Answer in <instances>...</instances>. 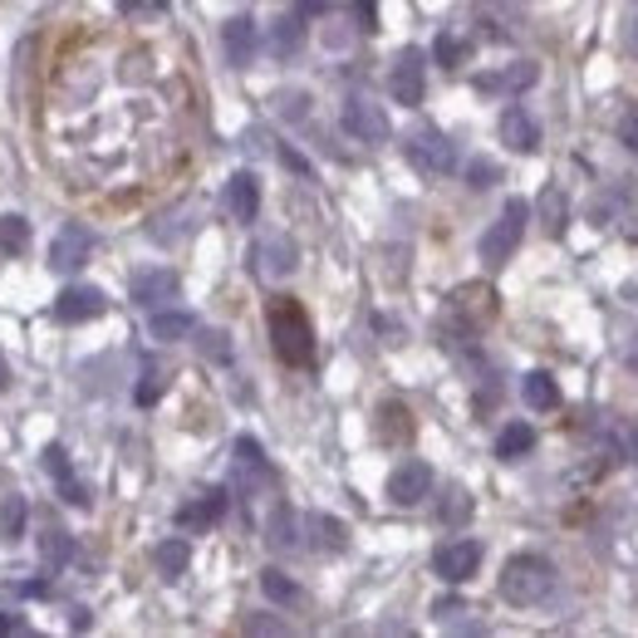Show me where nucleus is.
Listing matches in <instances>:
<instances>
[{
    "mask_svg": "<svg viewBox=\"0 0 638 638\" xmlns=\"http://www.w3.org/2000/svg\"><path fill=\"white\" fill-rule=\"evenodd\" d=\"M339 119H344V128L354 133L359 143H389V133H393L389 113H383V104H373V99H349Z\"/></svg>",
    "mask_w": 638,
    "mask_h": 638,
    "instance_id": "obj_9",
    "label": "nucleus"
},
{
    "mask_svg": "<svg viewBox=\"0 0 638 638\" xmlns=\"http://www.w3.org/2000/svg\"><path fill=\"white\" fill-rule=\"evenodd\" d=\"M535 64L521 60V64H506V70H492V74H476L472 84L482 89V94H526V89L535 84Z\"/></svg>",
    "mask_w": 638,
    "mask_h": 638,
    "instance_id": "obj_16",
    "label": "nucleus"
},
{
    "mask_svg": "<svg viewBox=\"0 0 638 638\" xmlns=\"http://www.w3.org/2000/svg\"><path fill=\"white\" fill-rule=\"evenodd\" d=\"M202 354L216 363H231V339H226L222 329H212V335H202Z\"/></svg>",
    "mask_w": 638,
    "mask_h": 638,
    "instance_id": "obj_37",
    "label": "nucleus"
},
{
    "mask_svg": "<svg viewBox=\"0 0 638 638\" xmlns=\"http://www.w3.org/2000/svg\"><path fill=\"white\" fill-rule=\"evenodd\" d=\"M619 143H624V147H634V153H638V104L624 109V119H619Z\"/></svg>",
    "mask_w": 638,
    "mask_h": 638,
    "instance_id": "obj_38",
    "label": "nucleus"
},
{
    "mask_svg": "<svg viewBox=\"0 0 638 638\" xmlns=\"http://www.w3.org/2000/svg\"><path fill=\"white\" fill-rule=\"evenodd\" d=\"M222 207L231 212V222H256V212H260V182L250 177V173H236L231 182H226V192H222Z\"/></svg>",
    "mask_w": 638,
    "mask_h": 638,
    "instance_id": "obj_17",
    "label": "nucleus"
},
{
    "mask_svg": "<svg viewBox=\"0 0 638 638\" xmlns=\"http://www.w3.org/2000/svg\"><path fill=\"white\" fill-rule=\"evenodd\" d=\"M462 60H466V40H457V35H438V64L457 70Z\"/></svg>",
    "mask_w": 638,
    "mask_h": 638,
    "instance_id": "obj_34",
    "label": "nucleus"
},
{
    "mask_svg": "<svg viewBox=\"0 0 638 638\" xmlns=\"http://www.w3.org/2000/svg\"><path fill=\"white\" fill-rule=\"evenodd\" d=\"M266 541L276 545V550H295V545H300V521H295V511H276V516H270V526H266Z\"/></svg>",
    "mask_w": 638,
    "mask_h": 638,
    "instance_id": "obj_26",
    "label": "nucleus"
},
{
    "mask_svg": "<svg viewBox=\"0 0 638 638\" xmlns=\"http://www.w3.org/2000/svg\"><path fill=\"white\" fill-rule=\"evenodd\" d=\"M153 339H163V344H177V339H192L197 335V319L187 310H153Z\"/></svg>",
    "mask_w": 638,
    "mask_h": 638,
    "instance_id": "obj_21",
    "label": "nucleus"
},
{
    "mask_svg": "<svg viewBox=\"0 0 638 638\" xmlns=\"http://www.w3.org/2000/svg\"><path fill=\"white\" fill-rule=\"evenodd\" d=\"M496 319V290L492 285H462L447 295V319H442V335L472 339L476 329H486Z\"/></svg>",
    "mask_w": 638,
    "mask_h": 638,
    "instance_id": "obj_3",
    "label": "nucleus"
},
{
    "mask_svg": "<svg viewBox=\"0 0 638 638\" xmlns=\"http://www.w3.org/2000/svg\"><path fill=\"white\" fill-rule=\"evenodd\" d=\"M295 10H300V16H325L329 0H295Z\"/></svg>",
    "mask_w": 638,
    "mask_h": 638,
    "instance_id": "obj_45",
    "label": "nucleus"
},
{
    "mask_svg": "<svg viewBox=\"0 0 638 638\" xmlns=\"http://www.w3.org/2000/svg\"><path fill=\"white\" fill-rule=\"evenodd\" d=\"M10 589H16L20 599H40V595H44V585H40V579H25V585H10Z\"/></svg>",
    "mask_w": 638,
    "mask_h": 638,
    "instance_id": "obj_44",
    "label": "nucleus"
},
{
    "mask_svg": "<svg viewBox=\"0 0 638 638\" xmlns=\"http://www.w3.org/2000/svg\"><path fill=\"white\" fill-rule=\"evenodd\" d=\"M521 398H526L535 413H555V408H560V383L545 369H535V373H526V383H521Z\"/></svg>",
    "mask_w": 638,
    "mask_h": 638,
    "instance_id": "obj_20",
    "label": "nucleus"
},
{
    "mask_svg": "<svg viewBox=\"0 0 638 638\" xmlns=\"http://www.w3.org/2000/svg\"><path fill=\"white\" fill-rule=\"evenodd\" d=\"M501 143H506L511 153H535V147H541V128H535V119L526 109L501 113Z\"/></svg>",
    "mask_w": 638,
    "mask_h": 638,
    "instance_id": "obj_18",
    "label": "nucleus"
},
{
    "mask_svg": "<svg viewBox=\"0 0 638 638\" xmlns=\"http://www.w3.org/2000/svg\"><path fill=\"white\" fill-rule=\"evenodd\" d=\"M25 521H30L25 496H6V501H0V535H6V541H16V535L25 531Z\"/></svg>",
    "mask_w": 638,
    "mask_h": 638,
    "instance_id": "obj_29",
    "label": "nucleus"
},
{
    "mask_svg": "<svg viewBox=\"0 0 638 638\" xmlns=\"http://www.w3.org/2000/svg\"><path fill=\"white\" fill-rule=\"evenodd\" d=\"M442 521H447V526L472 521V496H466V492H447V501H442Z\"/></svg>",
    "mask_w": 638,
    "mask_h": 638,
    "instance_id": "obj_33",
    "label": "nucleus"
},
{
    "mask_svg": "<svg viewBox=\"0 0 638 638\" xmlns=\"http://www.w3.org/2000/svg\"><path fill=\"white\" fill-rule=\"evenodd\" d=\"M25 246H30V222L6 212L0 216V250H6V256H25Z\"/></svg>",
    "mask_w": 638,
    "mask_h": 638,
    "instance_id": "obj_25",
    "label": "nucleus"
},
{
    "mask_svg": "<svg viewBox=\"0 0 638 638\" xmlns=\"http://www.w3.org/2000/svg\"><path fill=\"white\" fill-rule=\"evenodd\" d=\"M305 526L315 531V545H319V550H344V541H349L344 521H335V516H310Z\"/></svg>",
    "mask_w": 638,
    "mask_h": 638,
    "instance_id": "obj_27",
    "label": "nucleus"
},
{
    "mask_svg": "<svg viewBox=\"0 0 638 638\" xmlns=\"http://www.w3.org/2000/svg\"><path fill=\"white\" fill-rule=\"evenodd\" d=\"M541 216H545V226H550V236L565 231V197H560V187H545L541 192Z\"/></svg>",
    "mask_w": 638,
    "mask_h": 638,
    "instance_id": "obj_31",
    "label": "nucleus"
},
{
    "mask_svg": "<svg viewBox=\"0 0 638 638\" xmlns=\"http://www.w3.org/2000/svg\"><path fill=\"white\" fill-rule=\"evenodd\" d=\"M531 447H535V428L531 423H506V428H501V438H496V457L501 462L526 457Z\"/></svg>",
    "mask_w": 638,
    "mask_h": 638,
    "instance_id": "obj_22",
    "label": "nucleus"
},
{
    "mask_svg": "<svg viewBox=\"0 0 638 638\" xmlns=\"http://www.w3.org/2000/svg\"><path fill=\"white\" fill-rule=\"evenodd\" d=\"M305 104H310L305 94H285V99H280V113H285V119H300Z\"/></svg>",
    "mask_w": 638,
    "mask_h": 638,
    "instance_id": "obj_39",
    "label": "nucleus"
},
{
    "mask_svg": "<svg viewBox=\"0 0 638 638\" xmlns=\"http://www.w3.org/2000/svg\"><path fill=\"white\" fill-rule=\"evenodd\" d=\"M6 389H10V363L0 359V393H6Z\"/></svg>",
    "mask_w": 638,
    "mask_h": 638,
    "instance_id": "obj_51",
    "label": "nucleus"
},
{
    "mask_svg": "<svg viewBox=\"0 0 638 638\" xmlns=\"http://www.w3.org/2000/svg\"><path fill=\"white\" fill-rule=\"evenodd\" d=\"M64 501L84 511V506H89V492H84V482H64Z\"/></svg>",
    "mask_w": 638,
    "mask_h": 638,
    "instance_id": "obj_41",
    "label": "nucleus"
},
{
    "mask_svg": "<svg viewBox=\"0 0 638 638\" xmlns=\"http://www.w3.org/2000/svg\"><path fill=\"white\" fill-rule=\"evenodd\" d=\"M629 50L638 54V6H634V16H629Z\"/></svg>",
    "mask_w": 638,
    "mask_h": 638,
    "instance_id": "obj_49",
    "label": "nucleus"
},
{
    "mask_svg": "<svg viewBox=\"0 0 638 638\" xmlns=\"http://www.w3.org/2000/svg\"><path fill=\"white\" fill-rule=\"evenodd\" d=\"M40 555H44V565H50V569H64L74 560V535L70 531H44L40 535Z\"/></svg>",
    "mask_w": 638,
    "mask_h": 638,
    "instance_id": "obj_24",
    "label": "nucleus"
},
{
    "mask_svg": "<svg viewBox=\"0 0 638 638\" xmlns=\"http://www.w3.org/2000/svg\"><path fill=\"white\" fill-rule=\"evenodd\" d=\"M462 609H466L462 599H442V604H438V619H452V614H462Z\"/></svg>",
    "mask_w": 638,
    "mask_h": 638,
    "instance_id": "obj_48",
    "label": "nucleus"
},
{
    "mask_svg": "<svg viewBox=\"0 0 638 638\" xmlns=\"http://www.w3.org/2000/svg\"><path fill=\"white\" fill-rule=\"evenodd\" d=\"M526 222H531V202H521V197H511L506 207H501V216L492 226H486V236H482V260L486 266H506L511 256H516V246H521V236H526Z\"/></svg>",
    "mask_w": 638,
    "mask_h": 638,
    "instance_id": "obj_4",
    "label": "nucleus"
},
{
    "mask_svg": "<svg viewBox=\"0 0 638 638\" xmlns=\"http://www.w3.org/2000/svg\"><path fill=\"white\" fill-rule=\"evenodd\" d=\"M266 325H270V344H276V354L290 363V369H310V363H315L310 315H305L295 300H285V295H280V300H270Z\"/></svg>",
    "mask_w": 638,
    "mask_h": 638,
    "instance_id": "obj_1",
    "label": "nucleus"
},
{
    "mask_svg": "<svg viewBox=\"0 0 638 638\" xmlns=\"http://www.w3.org/2000/svg\"><path fill=\"white\" fill-rule=\"evenodd\" d=\"M619 231H624V241H638V212L624 216V222H619Z\"/></svg>",
    "mask_w": 638,
    "mask_h": 638,
    "instance_id": "obj_47",
    "label": "nucleus"
},
{
    "mask_svg": "<svg viewBox=\"0 0 638 638\" xmlns=\"http://www.w3.org/2000/svg\"><path fill=\"white\" fill-rule=\"evenodd\" d=\"M280 163H285V167H295L300 177H310V163H305V157L295 153V147H280Z\"/></svg>",
    "mask_w": 638,
    "mask_h": 638,
    "instance_id": "obj_40",
    "label": "nucleus"
},
{
    "mask_svg": "<svg viewBox=\"0 0 638 638\" xmlns=\"http://www.w3.org/2000/svg\"><path fill=\"white\" fill-rule=\"evenodd\" d=\"M133 398H138V408H153L157 398H163V373H157V369H147V373H143V383H138V389H133Z\"/></svg>",
    "mask_w": 638,
    "mask_h": 638,
    "instance_id": "obj_36",
    "label": "nucleus"
},
{
    "mask_svg": "<svg viewBox=\"0 0 638 638\" xmlns=\"http://www.w3.org/2000/svg\"><path fill=\"white\" fill-rule=\"evenodd\" d=\"M403 153H408V163L428 177H447L452 167H457V143L438 128H413L403 143Z\"/></svg>",
    "mask_w": 638,
    "mask_h": 638,
    "instance_id": "obj_5",
    "label": "nucleus"
},
{
    "mask_svg": "<svg viewBox=\"0 0 638 638\" xmlns=\"http://www.w3.org/2000/svg\"><path fill=\"white\" fill-rule=\"evenodd\" d=\"M354 10H359V20H363V30H373V20H379V6H373V0H354Z\"/></svg>",
    "mask_w": 638,
    "mask_h": 638,
    "instance_id": "obj_42",
    "label": "nucleus"
},
{
    "mask_svg": "<svg viewBox=\"0 0 638 638\" xmlns=\"http://www.w3.org/2000/svg\"><path fill=\"white\" fill-rule=\"evenodd\" d=\"M153 565H157V569H163V575H167V579H177V575H182V569H187V565H192V545H187V541H182V535H173V541H163V545H157V550H153Z\"/></svg>",
    "mask_w": 638,
    "mask_h": 638,
    "instance_id": "obj_23",
    "label": "nucleus"
},
{
    "mask_svg": "<svg viewBox=\"0 0 638 638\" xmlns=\"http://www.w3.org/2000/svg\"><path fill=\"white\" fill-rule=\"evenodd\" d=\"M222 516H226V492H202V496H192L187 506H177V531L202 535V531H212Z\"/></svg>",
    "mask_w": 638,
    "mask_h": 638,
    "instance_id": "obj_13",
    "label": "nucleus"
},
{
    "mask_svg": "<svg viewBox=\"0 0 638 638\" xmlns=\"http://www.w3.org/2000/svg\"><path fill=\"white\" fill-rule=\"evenodd\" d=\"M236 482H241L246 492H256V486L270 482V462H266V452H260L256 438H241V442H236Z\"/></svg>",
    "mask_w": 638,
    "mask_h": 638,
    "instance_id": "obj_19",
    "label": "nucleus"
},
{
    "mask_svg": "<svg viewBox=\"0 0 638 638\" xmlns=\"http://www.w3.org/2000/svg\"><path fill=\"white\" fill-rule=\"evenodd\" d=\"M482 569V541H447L432 550V575L447 579V585H466V579Z\"/></svg>",
    "mask_w": 638,
    "mask_h": 638,
    "instance_id": "obj_6",
    "label": "nucleus"
},
{
    "mask_svg": "<svg viewBox=\"0 0 638 638\" xmlns=\"http://www.w3.org/2000/svg\"><path fill=\"white\" fill-rule=\"evenodd\" d=\"M295 266H300V250H295L290 236H266V241L250 246V270L260 280H285L295 276Z\"/></svg>",
    "mask_w": 638,
    "mask_h": 638,
    "instance_id": "obj_7",
    "label": "nucleus"
},
{
    "mask_svg": "<svg viewBox=\"0 0 638 638\" xmlns=\"http://www.w3.org/2000/svg\"><path fill=\"white\" fill-rule=\"evenodd\" d=\"M466 182H472V187H492V182H501V167L486 163V157H472V163H466Z\"/></svg>",
    "mask_w": 638,
    "mask_h": 638,
    "instance_id": "obj_35",
    "label": "nucleus"
},
{
    "mask_svg": "<svg viewBox=\"0 0 638 638\" xmlns=\"http://www.w3.org/2000/svg\"><path fill=\"white\" fill-rule=\"evenodd\" d=\"M104 310H109V300L94 285H70V290L54 300V319H60V325H89V319H99Z\"/></svg>",
    "mask_w": 638,
    "mask_h": 638,
    "instance_id": "obj_11",
    "label": "nucleus"
},
{
    "mask_svg": "<svg viewBox=\"0 0 638 638\" xmlns=\"http://www.w3.org/2000/svg\"><path fill=\"white\" fill-rule=\"evenodd\" d=\"M30 624L20 619V614H0V634H25Z\"/></svg>",
    "mask_w": 638,
    "mask_h": 638,
    "instance_id": "obj_43",
    "label": "nucleus"
},
{
    "mask_svg": "<svg viewBox=\"0 0 638 638\" xmlns=\"http://www.w3.org/2000/svg\"><path fill=\"white\" fill-rule=\"evenodd\" d=\"M89 256H94V231H89L84 222H64L60 236H54V246H50V266L54 270H79Z\"/></svg>",
    "mask_w": 638,
    "mask_h": 638,
    "instance_id": "obj_10",
    "label": "nucleus"
},
{
    "mask_svg": "<svg viewBox=\"0 0 638 638\" xmlns=\"http://www.w3.org/2000/svg\"><path fill=\"white\" fill-rule=\"evenodd\" d=\"M428 492H432V466L428 462L393 466V476H389V501H393V506H418V501H428Z\"/></svg>",
    "mask_w": 638,
    "mask_h": 638,
    "instance_id": "obj_12",
    "label": "nucleus"
},
{
    "mask_svg": "<svg viewBox=\"0 0 638 638\" xmlns=\"http://www.w3.org/2000/svg\"><path fill=\"white\" fill-rule=\"evenodd\" d=\"M44 472L54 476V482H74V462H70V452L60 447V442H54V447H44Z\"/></svg>",
    "mask_w": 638,
    "mask_h": 638,
    "instance_id": "obj_32",
    "label": "nucleus"
},
{
    "mask_svg": "<svg viewBox=\"0 0 638 638\" xmlns=\"http://www.w3.org/2000/svg\"><path fill=\"white\" fill-rule=\"evenodd\" d=\"M300 40H305L300 16H285V20H276V30H270V50H276V54H295V50H300Z\"/></svg>",
    "mask_w": 638,
    "mask_h": 638,
    "instance_id": "obj_30",
    "label": "nucleus"
},
{
    "mask_svg": "<svg viewBox=\"0 0 638 638\" xmlns=\"http://www.w3.org/2000/svg\"><path fill=\"white\" fill-rule=\"evenodd\" d=\"M246 629H250V634H285L276 619H246Z\"/></svg>",
    "mask_w": 638,
    "mask_h": 638,
    "instance_id": "obj_46",
    "label": "nucleus"
},
{
    "mask_svg": "<svg viewBox=\"0 0 638 638\" xmlns=\"http://www.w3.org/2000/svg\"><path fill=\"white\" fill-rule=\"evenodd\" d=\"M624 442H629V452H634V462H638V428L624 432Z\"/></svg>",
    "mask_w": 638,
    "mask_h": 638,
    "instance_id": "obj_50",
    "label": "nucleus"
},
{
    "mask_svg": "<svg viewBox=\"0 0 638 638\" xmlns=\"http://www.w3.org/2000/svg\"><path fill=\"white\" fill-rule=\"evenodd\" d=\"M260 589H266V599H276V604H300V585H295L285 569H260Z\"/></svg>",
    "mask_w": 638,
    "mask_h": 638,
    "instance_id": "obj_28",
    "label": "nucleus"
},
{
    "mask_svg": "<svg viewBox=\"0 0 638 638\" xmlns=\"http://www.w3.org/2000/svg\"><path fill=\"white\" fill-rule=\"evenodd\" d=\"M423 89H428V60H423V50H403L398 54V64H393V74H389V94L398 99V104H423Z\"/></svg>",
    "mask_w": 638,
    "mask_h": 638,
    "instance_id": "obj_8",
    "label": "nucleus"
},
{
    "mask_svg": "<svg viewBox=\"0 0 638 638\" xmlns=\"http://www.w3.org/2000/svg\"><path fill=\"white\" fill-rule=\"evenodd\" d=\"M550 589H555V565L545 560V555H511L506 569H501V599L506 604L531 609V604H541Z\"/></svg>",
    "mask_w": 638,
    "mask_h": 638,
    "instance_id": "obj_2",
    "label": "nucleus"
},
{
    "mask_svg": "<svg viewBox=\"0 0 638 638\" xmlns=\"http://www.w3.org/2000/svg\"><path fill=\"white\" fill-rule=\"evenodd\" d=\"M256 20H246V16H231L222 25V50H226V60H231V70H246L250 60H256Z\"/></svg>",
    "mask_w": 638,
    "mask_h": 638,
    "instance_id": "obj_15",
    "label": "nucleus"
},
{
    "mask_svg": "<svg viewBox=\"0 0 638 638\" xmlns=\"http://www.w3.org/2000/svg\"><path fill=\"white\" fill-rule=\"evenodd\" d=\"M177 290H182L177 276H173V270H163V266L138 270V276H133V300H138L143 310H163V305H173Z\"/></svg>",
    "mask_w": 638,
    "mask_h": 638,
    "instance_id": "obj_14",
    "label": "nucleus"
}]
</instances>
